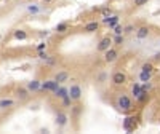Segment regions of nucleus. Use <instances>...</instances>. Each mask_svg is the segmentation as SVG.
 I'll use <instances>...</instances> for the list:
<instances>
[{"label":"nucleus","instance_id":"f257e3e1","mask_svg":"<svg viewBox=\"0 0 160 134\" xmlns=\"http://www.w3.org/2000/svg\"><path fill=\"white\" fill-rule=\"evenodd\" d=\"M117 107L123 112H130V110H133V101L127 94H120L117 97Z\"/></svg>","mask_w":160,"mask_h":134},{"label":"nucleus","instance_id":"f03ea898","mask_svg":"<svg viewBox=\"0 0 160 134\" xmlns=\"http://www.w3.org/2000/svg\"><path fill=\"white\" fill-rule=\"evenodd\" d=\"M111 81H112V85H115V86H123V85H127V81H128V75L122 70H117L112 74Z\"/></svg>","mask_w":160,"mask_h":134},{"label":"nucleus","instance_id":"7ed1b4c3","mask_svg":"<svg viewBox=\"0 0 160 134\" xmlns=\"http://www.w3.org/2000/svg\"><path fill=\"white\" fill-rule=\"evenodd\" d=\"M136 128H138V123H136L135 116H127V118L123 120V129L127 132H133Z\"/></svg>","mask_w":160,"mask_h":134},{"label":"nucleus","instance_id":"20e7f679","mask_svg":"<svg viewBox=\"0 0 160 134\" xmlns=\"http://www.w3.org/2000/svg\"><path fill=\"white\" fill-rule=\"evenodd\" d=\"M117 58H118V51L115 48H107L106 51H104V61L107 64H112L114 61H117Z\"/></svg>","mask_w":160,"mask_h":134},{"label":"nucleus","instance_id":"39448f33","mask_svg":"<svg viewBox=\"0 0 160 134\" xmlns=\"http://www.w3.org/2000/svg\"><path fill=\"white\" fill-rule=\"evenodd\" d=\"M59 88V83L56 80H47L43 83H40V89H45V91H51V93H56V89Z\"/></svg>","mask_w":160,"mask_h":134},{"label":"nucleus","instance_id":"423d86ee","mask_svg":"<svg viewBox=\"0 0 160 134\" xmlns=\"http://www.w3.org/2000/svg\"><path fill=\"white\" fill-rule=\"evenodd\" d=\"M67 94H69L71 101H80V97H82V88L78 85H72L67 89Z\"/></svg>","mask_w":160,"mask_h":134},{"label":"nucleus","instance_id":"0eeeda50","mask_svg":"<svg viewBox=\"0 0 160 134\" xmlns=\"http://www.w3.org/2000/svg\"><path fill=\"white\" fill-rule=\"evenodd\" d=\"M112 46V37H102L99 43H98V51L99 53H104L107 48Z\"/></svg>","mask_w":160,"mask_h":134},{"label":"nucleus","instance_id":"6e6552de","mask_svg":"<svg viewBox=\"0 0 160 134\" xmlns=\"http://www.w3.org/2000/svg\"><path fill=\"white\" fill-rule=\"evenodd\" d=\"M55 121H56V126L58 128H64L67 123H69V116H67V113H64V112H58Z\"/></svg>","mask_w":160,"mask_h":134},{"label":"nucleus","instance_id":"1a4fd4ad","mask_svg":"<svg viewBox=\"0 0 160 134\" xmlns=\"http://www.w3.org/2000/svg\"><path fill=\"white\" fill-rule=\"evenodd\" d=\"M151 35V29L147 26H141L139 29H136V38L138 40H144V38H147Z\"/></svg>","mask_w":160,"mask_h":134},{"label":"nucleus","instance_id":"9d476101","mask_svg":"<svg viewBox=\"0 0 160 134\" xmlns=\"http://www.w3.org/2000/svg\"><path fill=\"white\" fill-rule=\"evenodd\" d=\"M98 29H99V22L98 21H90L83 27V30L87 34H95V32H98Z\"/></svg>","mask_w":160,"mask_h":134},{"label":"nucleus","instance_id":"9b49d317","mask_svg":"<svg viewBox=\"0 0 160 134\" xmlns=\"http://www.w3.org/2000/svg\"><path fill=\"white\" fill-rule=\"evenodd\" d=\"M53 80H56L59 85H62V83H66L67 80H69V74H67V72H64V70H61V72H58V74L55 75Z\"/></svg>","mask_w":160,"mask_h":134},{"label":"nucleus","instance_id":"f8f14e48","mask_svg":"<svg viewBox=\"0 0 160 134\" xmlns=\"http://www.w3.org/2000/svg\"><path fill=\"white\" fill-rule=\"evenodd\" d=\"M102 22L107 24L109 27H114L115 24H118V16L117 14H112V16H109V18H102Z\"/></svg>","mask_w":160,"mask_h":134},{"label":"nucleus","instance_id":"ddd939ff","mask_svg":"<svg viewBox=\"0 0 160 134\" xmlns=\"http://www.w3.org/2000/svg\"><path fill=\"white\" fill-rule=\"evenodd\" d=\"M13 37L16 38V40H26V38H27V32L24 29H18V30L13 32Z\"/></svg>","mask_w":160,"mask_h":134},{"label":"nucleus","instance_id":"4468645a","mask_svg":"<svg viewBox=\"0 0 160 134\" xmlns=\"http://www.w3.org/2000/svg\"><path fill=\"white\" fill-rule=\"evenodd\" d=\"M69 30V24L67 22H59V24H56L55 27V32H58V34H64Z\"/></svg>","mask_w":160,"mask_h":134},{"label":"nucleus","instance_id":"2eb2a0df","mask_svg":"<svg viewBox=\"0 0 160 134\" xmlns=\"http://www.w3.org/2000/svg\"><path fill=\"white\" fill-rule=\"evenodd\" d=\"M141 70L142 72H147V74H154L155 65H154V62H144V64L141 65Z\"/></svg>","mask_w":160,"mask_h":134},{"label":"nucleus","instance_id":"dca6fc26","mask_svg":"<svg viewBox=\"0 0 160 134\" xmlns=\"http://www.w3.org/2000/svg\"><path fill=\"white\" fill-rule=\"evenodd\" d=\"M16 96H18L19 99H26L27 96H29V89H27V88H22V86H19L18 89H16Z\"/></svg>","mask_w":160,"mask_h":134},{"label":"nucleus","instance_id":"f3484780","mask_svg":"<svg viewBox=\"0 0 160 134\" xmlns=\"http://www.w3.org/2000/svg\"><path fill=\"white\" fill-rule=\"evenodd\" d=\"M29 91H37V89L40 88V81L38 80H31L29 83H27V86H26Z\"/></svg>","mask_w":160,"mask_h":134},{"label":"nucleus","instance_id":"a211bd4d","mask_svg":"<svg viewBox=\"0 0 160 134\" xmlns=\"http://www.w3.org/2000/svg\"><path fill=\"white\" fill-rule=\"evenodd\" d=\"M13 104H15L13 99H2L0 101V109H10L13 107Z\"/></svg>","mask_w":160,"mask_h":134},{"label":"nucleus","instance_id":"6ab92c4d","mask_svg":"<svg viewBox=\"0 0 160 134\" xmlns=\"http://www.w3.org/2000/svg\"><path fill=\"white\" fill-rule=\"evenodd\" d=\"M139 78H141V81H146V83H149V81H151V78H152V74H147V72H142V70H141Z\"/></svg>","mask_w":160,"mask_h":134},{"label":"nucleus","instance_id":"aec40b11","mask_svg":"<svg viewBox=\"0 0 160 134\" xmlns=\"http://www.w3.org/2000/svg\"><path fill=\"white\" fill-rule=\"evenodd\" d=\"M141 91H142V89H141V86L138 85V83H136V85H133V88H131V93H133L135 97H138L139 94H141Z\"/></svg>","mask_w":160,"mask_h":134},{"label":"nucleus","instance_id":"412c9836","mask_svg":"<svg viewBox=\"0 0 160 134\" xmlns=\"http://www.w3.org/2000/svg\"><path fill=\"white\" fill-rule=\"evenodd\" d=\"M125 42V37L123 35H115V37H112V43H115V45H123Z\"/></svg>","mask_w":160,"mask_h":134},{"label":"nucleus","instance_id":"4be33fe9","mask_svg":"<svg viewBox=\"0 0 160 134\" xmlns=\"http://www.w3.org/2000/svg\"><path fill=\"white\" fill-rule=\"evenodd\" d=\"M55 94H56L58 97H61V99H62L64 96H67V89H66V88H61V89L58 88V89H56V93H55Z\"/></svg>","mask_w":160,"mask_h":134},{"label":"nucleus","instance_id":"5701e85b","mask_svg":"<svg viewBox=\"0 0 160 134\" xmlns=\"http://www.w3.org/2000/svg\"><path fill=\"white\" fill-rule=\"evenodd\" d=\"M114 34H115V35H122V34H123V26L115 24V26H114Z\"/></svg>","mask_w":160,"mask_h":134},{"label":"nucleus","instance_id":"b1692460","mask_svg":"<svg viewBox=\"0 0 160 134\" xmlns=\"http://www.w3.org/2000/svg\"><path fill=\"white\" fill-rule=\"evenodd\" d=\"M101 14H102V18H109V16H112V10L111 8H102Z\"/></svg>","mask_w":160,"mask_h":134},{"label":"nucleus","instance_id":"393cba45","mask_svg":"<svg viewBox=\"0 0 160 134\" xmlns=\"http://www.w3.org/2000/svg\"><path fill=\"white\" fill-rule=\"evenodd\" d=\"M133 30H136L133 24H128V26H125V27H123V34H131Z\"/></svg>","mask_w":160,"mask_h":134},{"label":"nucleus","instance_id":"a878e982","mask_svg":"<svg viewBox=\"0 0 160 134\" xmlns=\"http://www.w3.org/2000/svg\"><path fill=\"white\" fill-rule=\"evenodd\" d=\"M62 105H64V107H69V105H71V97H69V94L62 97Z\"/></svg>","mask_w":160,"mask_h":134},{"label":"nucleus","instance_id":"bb28decb","mask_svg":"<svg viewBox=\"0 0 160 134\" xmlns=\"http://www.w3.org/2000/svg\"><path fill=\"white\" fill-rule=\"evenodd\" d=\"M149 0H135V7H142V5H146Z\"/></svg>","mask_w":160,"mask_h":134},{"label":"nucleus","instance_id":"cd10ccee","mask_svg":"<svg viewBox=\"0 0 160 134\" xmlns=\"http://www.w3.org/2000/svg\"><path fill=\"white\" fill-rule=\"evenodd\" d=\"M154 62H160V53L154 54Z\"/></svg>","mask_w":160,"mask_h":134},{"label":"nucleus","instance_id":"c85d7f7f","mask_svg":"<svg viewBox=\"0 0 160 134\" xmlns=\"http://www.w3.org/2000/svg\"><path fill=\"white\" fill-rule=\"evenodd\" d=\"M37 49H38V51H42V49H45V43H40L38 46H37Z\"/></svg>","mask_w":160,"mask_h":134},{"label":"nucleus","instance_id":"c756f323","mask_svg":"<svg viewBox=\"0 0 160 134\" xmlns=\"http://www.w3.org/2000/svg\"><path fill=\"white\" fill-rule=\"evenodd\" d=\"M38 56H40V58H42V59H47V58H48V54H47V53H40Z\"/></svg>","mask_w":160,"mask_h":134},{"label":"nucleus","instance_id":"7c9ffc66","mask_svg":"<svg viewBox=\"0 0 160 134\" xmlns=\"http://www.w3.org/2000/svg\"><path fill=\"white\" fill-rule=\"evenodd\" d=\"M42 2H43V3H45V5H50V3H51V2H53V0H42Z\"/></svg>","mask_w":160,"mask_h":134},{"label":"nucleus","instance_id":"2f4dec72","mask_svg":"<svg viewBox=\"0 0 160 134\" xmlns=\"http://www.w3.org/2000/svg\"><path fill=\"white\" fill-rule=\"evenodd\" d=\"M112 2H122V0H112Z\"/></svg>","mask_w":160,"mask_h":134}]
</instances>
